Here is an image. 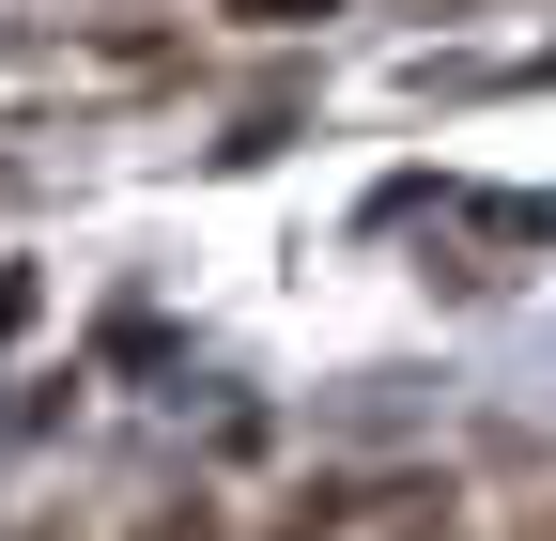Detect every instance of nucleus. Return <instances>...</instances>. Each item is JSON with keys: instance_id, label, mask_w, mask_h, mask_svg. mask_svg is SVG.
I'll list each match as a JSON object with an SVG mask.
<instances>
[{"instance_id": "1", "label": "nucleus", "mask_w": 556, "mask_h": 541, "mask_svg": "<svg viewBox=\"0 0 556 541\" xmlns=\"http://www.w3.org/2000/svg\"><path fill=\"white\" fill-rule=\"evenodd\" d=\"M16 325H31V279H16V263H0V341H16Z\"/></svg>"}, {"instance_id": "2", "label": "nucleus", "mask_w": 556, "mask_h": 541, "mask_svg": "<svg viewBox=\"0 0 556 541\" xmlns=\"http://www.w3.org/2000/svg\"><path fill=\"white\" fill-rule=\"evenodd\" d=\"M541 541H556V526H541Z\"/></svg>"}]
</instances>
